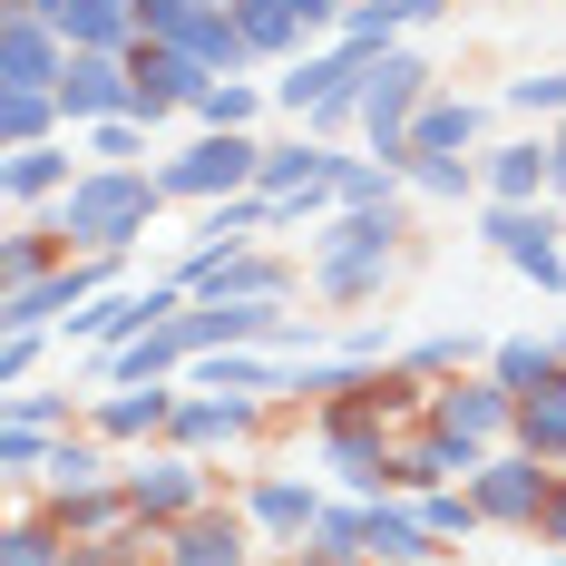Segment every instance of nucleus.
Instances as JSON below:
<instances>
[{"label": "nucleus", "instance_id": "obj_26", "mask_svg": "<svg viewBox=\"0 0 566 566\" xmlns=\"http://www.w3.org/2000/svg\"><path fill=\"white\" fill-rule=\"evenodd\" d=\"M293 381V361L283 352H206L196 361V391H244V400H264V391H283Z\"/></svg>", "mask_w": 566, "mask_h": 566}, {"label": "nucleus", "instance_id": "obj_4", "mask_svg": "<svg viewBox=\"0 0 566 566\" xmlns=\"http://www.w3.org/2000/svg\"><path fill=\"white\" fill-rule=\"evenodd\" d=\"M157 176H167V206H226L264 186V147L254 127H196V147H176Z\"/></svg>", "mask_w": 566, "mask_h": 566}, {"label": "nucleus", "instance_id": "obj_43", "mask_svg": "<svg viewBox=\"0 0 566 566\" xmlns=\"http://www.w3.org/2000/svg\"><path fill=\"white\" fill-rule=\"evenodd\" d=\"M509 108H527V117L557 127V117H566V69H547V78H509Z\"/></svg>", "mask_w": 566, "mask_h": 566}, {"label": "nucleus", "instance_id": "obj_39", "mask_svg": "<svg viewBox=\"0 0 566 566\" xmlns=\"http://www.w3.org/2000/svg\"><path fill=\"white\" fill-rule=\"evenodd\" d=\"M420 517H430V537H469V527H489V509H479L469 489H420Z\"/></svg>", "mask_w": 566, "mask_h": 566}, {"label": "nucleus", "instance_id": "obj_31", "mask_svg": "<svg viewBox=\"0 0 566 566\" xmlns=\"http://www.w3.org/2000/svg\"><path fill=\"white\" fill-rule=\"evenodd\" d=\"M489 371H499L509 391H547V381L566 371V361H557V333H509L499 352H489Z\"/></svg>", "mask_w": 566, "mask_h": 566}, {"label": "nucleus", "instance_id": "obj_37", "mask_svg": "<svg viewBox=\"0 0 566 566\" xmlns=\"http://www.w3.org/2000/svg\"><path fill=\"white\" fill-rule=\"evenodd\" d=\"M264 98H274V88H254V78H216L186 117H196V127H254V117H264Z\"/></svg>", "mask_w": 566, "mask_h": 566}, {"label": "nucleus", "instance_id": "obj_40", "mask_svg": "<svg viewBox=\"0 0 566 566\" xmlns=\"http://www.w3.org/2000/svg\"><path fill=\"white\" fill-rule=\"evenodd\" d=\"M10 420H30V430H78L88 410H78L69 391H30V381H20V391H10Z\"/></svg>", "mask_w": 566, "mask_h": 566}, {"label": "nucleus", "instance_id": "obj_14", "mask_svg": "<svg viewBox=\"0 0 566 566\" xmlns=\"http://www.w3.org/2000/svg\"><path fill=\"white\" fill-rule=\"evenodd\" d=\"M69 69V30L40 10H0V88H59Z\"/></svg>", "mask_w": 566, "mask_h": 566}, {"label": "nucleus", "instance_id": "obj_41", "mask_svg": "<svg viewBox=\"0 0 566 566\" xmlns=\"http://www.w3.org/2000/svg\"><path fill=\"white\" fill-rule=\"evenodd\" d=\"M40 371V323H0V391H20Z\"/></svg>", "mask_w": 566, "mask_h": 566}, {"label": "nucleus", "instance_id": "obj_38", "mask_svg": "<svg viewBox=\"0 0 566 566\" xmlns=\"http://www.w3.org/2000/svg\"><path fill=\"white\" fill-rule=\"evenodd\" d=\"M50 450H59V430H30V420H0V469H10V479H40V469H50Z\"/></svg>", "mask_w": 566, "mask_h": 566}, {"label": "nucleus", "instance_id": "obj_34", "mask_svg": "<svg viewBox=\"0 0 566 566\" xmlns=\"http://www.w3.org/2000/svg\"><path fill=\"white\" fill-rule=\"evenodd\" d=\"M400 186H410V176L381 167L371 147H361V157H342V176H333V196H342V206H381V216H400Z\"/></svg>", "mask_w": 566, "mask_h": 566}, {"label": "nucleus", "instance_id": "obj_19", "mask_svg": "<svg viewBox=\"0 0 566 566\" xmlns=\"http://www.w3.org/2000/svg\"><path fill=\"white\" fill-rule=\"evenodd\" d=\"M244 517H254V537L303 547V537L323 527V489H313V479H254V489H244Z\"/></svg>", "mask_w": 566, "mask_h": 566}, {"label": "nucleus", "instance_id": "obj_42", "mask_svg": "<svg viewBox=\"0 0 566 566\" xmlns=\"http://www.w3.org/2000/svg\"><path fill=\"white\" fill-rule=\"evenodd\" d=\"M361 69H371V59H361ZM361 69H352V78H342L333 98H323V108L303 117V127H313V137H342V127H361Z\"/></svg>", "mask_w": 566, "mask_h": 566}, {"label": "nucleus", "instance_id": "obj_9", "mask_svg": "<svg viewBox=\"0 0 566 566\" xmlns=\"http://www.w3.org/2000/svg\"><path fill=\"white\" fill-rule=\"evenodd\" d=\"M430 420L440 430H459V440H479V450H509L517 440V391L499 381V371H459V381H430Z\"/></svg>", "mask_w": 566, "mask_h": 566}, {"label": "nucleus", "instance_id": "obj_20", "mask_svg": "<svg viewBox=\"0 0 566 566\" xmlns=\"http://www.w3.org/2000/svg\"><path fill=\"white\" fill-rule=\"evenodd\" d=\"M361 557L371 566H430L440 537H430V517L400 509V499H361Z\"/></svg>", "mask_w": 566, "mask_h": 566}, {"label": "nucleus", "instance_id": "obj_46", "mask_svg": "<svg viewBox=\"0 0 566 566\" xmlns=\"http://www.w3.org/2000/svg\"><path fill=\"white\" fill-rule=\"evenodd\" d=\"M274 566H371V557H342V547H283Z\"/></svg>", "mask_w": 566, "mask_h": 566}, {"label": "nucleus", "instance_id": "obj_36", "mask_svg": "<svg viewBox=\"0 0 566 566\" xmlns=\"http://www.w3.org/2000/svg\"><path fill=\"white\" fill-rule=\"evenodd\" d=\"M410 186H420L430 206H469V196H489V186H479V157H410Z\"/></svg>", "mask_w": 566, "mask_h": 566}, {"label": "nucleus", "instance_id": "obj_17", "mask_svg": "<svg viewBox=\"0 0 566 566\" xmlns=\"http://www.w3.org/2000/svg\"><path fill=\"white\" fill-rule=\"evenodd\" d=\"M127 69H137V117H147V127H157V117H176V108H196V98L216 88V78H206L186 50H167V40H137V50H127Z\"/></svg>", "mask_w": 566, "mask_h": 566}, {"label": "nucleus", "instance_id": "obj_12", "mask_svg": "<svg viewBox=\"0 0 566 566\" xmlns=\"http://www.w3.org/2000/svg\"><path fill=\"white\" fill-rule=\"evenodd\" d=\"M78 127L69 137H50V147H0V196H10V216H40V206H59L69 186H78Z\"/></svg>", "mask_w": 566, "mask_h": 566}, {"label": "nucleus", "instance_id": "obj_23", "mask_svg": "<svg viewBox=\"0 0 566 566\" xmlns=\"http://www.w3.org/2000/svg\"><path fill=\"white\" fill-rule=\"evenodd\" d=\"M352 69H361V50H342V40H323V50H303V59H283V78H274V108L293 117V127H303V117L323 108V98H333V88L352 78Z\"/></svg>", "mask_w": 566, "mask_h": 566}, {"label": "nucleus", "instance_id": "obj_2", "mask_svg": "<svg viewBox=\"0 0 566 566\" xmlns=\"http://www.w3.org/2000/svg\"><path fill=\"white\" fill-rule=\"evenodd\" d=\"M303 264H313V293L352 313V303H371L400 274V216H381V206H333L323 226L303 234Z\"/></svg>", "mask_w": 566, "mask_h": 566}, {"label": "nucleus", "instance_id": "obj_30", "mask_svg": "<svg viewBox=\"0 0 566 566\" xmlns=\"http://www.w3.org/2000/svg\"><path fill=\"white\" fill-rule=\"evenodd\" d=\"M517 450H537V459L566 469V371L547 391H517Z\"/></svg>", "mask_w": 566, "mask_h": 566}, {"label": "nucleus", "instance_id": "obj_25", "mask_svg": "<svg viewBox=\"0 0 566 566\" xmlns=\"http://www.w3.org/2000/svg\"><path fill=\"white\" fill-rule=\"evenodd\" d=\"M479 127H489L479 98H430L410 117V157H479Z\"/></svg>", "mask_w": 566, "mask_h": 566}, {"label": "nucleus", "instance_id": "obj_10", "mask_svg": "<svg viewBox=\"0 0 566 566\" xmlns=\"http://www.w3.org/2000/svg\"><path fill=\"white\" fill-rule=\"evenodd\" d=\"M176 333H186L196 361H206V352H283L293 313H283V303H186Z\"/></svg>", "mask_w": 566, "mask_h": 566}, {"label": "nucleus", "instance_id": "obj_5", "mask_svg": "<svg viewBox=\"0 0 566 566\" xmlns=\"http://www.w3.org/2000/svg\"><path fill=\"white\" fill-rule=\"evenodd\" d=\"M557 459H537V450H489V469H479V479H469V499H479V509H489V527H527V537H537V517H547V499H557Z\"/></svg>", "mask_w": 566, "mask_h": 566}, {"label": "nucleus", "instance_id": "obj_13", "mask_svg": "<svg viewBox=\"0 0 566 566\" xmlns=\"http://www.w3.org/2000/svg\"><path fill=\"white\" fill-rule=\"evenodd\" d=\"M176 381H117V391H98L88 400V430L108 440V450H127V440H167L176 430Z\"/></svg>", "mask_w": 566, "mask_h": 566}, {"label": "nucleus", "instance_id": "obj_11", "mask_svg": "<svg viewBox=\"0 0 566 566\" xmlns=\"http://www.w3.org/2000/svg\"><path fill=\"white\" fill-rule=\"evenodd\" d=\"M59 108H69V127L137 117V69H127V50H69V69H59Z\"/></svg>", "mask_w": 566, "mask_h": 566}, {"label": "nucleus", "instance_id": "obj_15", "mask_svg": "<svg viewBox=\"0 0 566 566\" xmlns=\"http://www.w3.org/2000/svg\"><path fill=\"white\" fill-rule=\"evenodd\" d=\"M254 420H264V400H244V391H186V400H176L167 450L216 459V450H234V440H254Z\"/></svg>", "mask_w": 566, "mask_h": 566}, {"label": "nucleus", "instance_id": "obj_1", "mask_svg": "<svg viewBox=\"0 0 566 566\" xmlns=\"http://www.w3.org/2000/svg\"><path fill=\"white\" fill-rule=\"evenodd\" d=\"M157 206H167V176L157 167H78V186L50 206V226L69 254H127L137 234L157 226Z\"/></svg>", "mask_w": 566, "mask_h": 566}, {"label": "nucleus", "instance_id": "obj_45", "mask_svg": "<svg viewBox=\"0 0 566 566\" xmlns=\"http://www.w3.org/2000/svg\"><path fill=\"white\" fill-rule=\"evenodd\" d=\"M547 196H557V206H566V117H557V127H547Z\"/></svg>", "mask_w": 566, "mask_h": 566}, {"label": "nucleus", "instance_id": "obj_21", "mask_svg": "<svg viewBox=\"0 0 566 566\" xmlns=\"http://www.w3.org/2000/svg\"><path fill=\"white\" fill-rule=\"evenodd\" d=\"M479 186H489V206H547V127L509 137V147H479Z\"/></svg>", "mask_w": 566, "mask_h": 566}, {"label": "nucleus", "instance_id": "obj_33", "mask_svg": "<svg viewBox=\"0 0 566 566\" xmlns=\"http://www.w3.org/2000/svg\"><path fill=\"white\" fill-rule=\"evenodd\" d=\"M489 352H499V342H479V333H420L400 361H410L420 381H459V371H469V361H489Z\"/></svg>", "mask_w": 566, "mask_h": 566}, {"label": "nucleus", "instance_id": "obj_44", "mask_svg": "<svg viewBox=\"0 0 566 566\" xmlns=\"http://www.w3.org/2000/svg\"><path fill=\"white\" fill-rule=\"evenodd\" d=\"M303 547H342V557H361V499H352V509H323V527H313Z\"/></svg>", "mask_w": 566, "mask_h": 566}, {"label": "nucleus", "instance_id": "obj_24", "mask_svg": "<svg viewBox=\"0 0 566 566\" xmlns=\"http://www.w3.org/2000/svg\"><path fill=\"white\" fill-rule=\"evenodd\" d=\"M50 517L88 547V537H127V527H147L137 517V499H127V479H98V489H69V499H50Z\"/></svg>", "mask_w": 566, "mask_h": 566}, {"label": "nucleus", "instance_id": "obj_8", "mask_svg": "<svg viewBox=\"0 0 566 566\" xmlns=\"http://www.w3.org/2000/svg\"><path fill=\"white\" fill-rule=\"evenodd\" d=\"M216 459H196V450H157V459H137V469H117L127 479V499H137V517L167 537L176 517H196L206 499H216V479H206Z\"/></svg>", "mask_w": 566, "mask_h": 566}, {"label": "nucleus", "instance_id": "obj_28", "mask_svg": "<svg viewBox=\"0 0 566 566\" xmlns=\"http://www.w3.org/2000/svg\"><path fill=\"white\" fill-rule=\"evenodd\" d=\"M98 479H117L108 469V440L78 420V430H59V450H50V469H40V489L50 499H69V489H98Z\"/></svg>", "mask_w": 566, "mask_h": 566}, {"label": "nucleus", "instance_id": "obj_16", "mask_svg": "<svg viewBox=\"0 0 566 566\" xmlns=\"http://www.w3.org/2000/svg\"><path fill=\"white\" fill-rule=\"evenodd\" d=\"M167 566H254V517L206 499L196 517H176V527H167Z\"/></svg>", "mask_w": 566, "mask_h": 566}, {"label": "nucleus", "instance_id": "obj_7", "mask_svg": "<svg viewBox=\"0 0 566 566\" xmlns=\"http://www.w3.org/2000/svg\"><path fill=\"white\" fill-rule=\"evenodd\" d=\"M479 234H489V244H499L517 274L537 283V293H566V254H557L566 216H557V196H547V206H489V216H479Z\"/></svg>", "mask_w": 566, "mask_h": 566}, {"label": "nucleus", "instance_id": "obj_32", "mask_svg": "<svg viewBox=\"0 0 566 566\" xmlns=\"http://www.w3.org/2000/svg\"><path fill=\"white\" fill-rule=\"evenodd\" d=\"M69 547H78V537H69L50 509H20L10 537H0V566H69Z\"/></svg>", "mask_w": 566, "mask_h": 566}, {"label": "nucleus", "instance_id": "obj_27", "mask_svg": "<svg viewBox=\"0 0 566 566\" xmlns=\"http://www.w3.org/2000/svg\"><path fill=\"white\" fill-rule=\"evenodd\" d=\"M50 137H69L59 88H0V147H50Z\"/></svg>", "mask_w": 566, "mask_h": 566}, {"label": "nucleus", "instance_id": "obj_29", "mask_svg": "<svg viewBox=\"0 0 566 566\" xmlns=\"http://www.w3.org/2000/svg\"><path fill=\"white\" fill-rule=\"evenodd\" d=\"M69 264V244H59V226H40V216H20L10 226V244H0V293H20V283H40Z\"/></svg>", "mask_w": 566, "mask_h": 566}, {"label": "nucleus", "instance_id": "obj_3", "mask_svg": "<svg viewBox=\"0 0 566 566\" xmlns=\"http://www.w3.org/2000/svg\"><path fill=\"white\" fill-rule=\"evenodd\" d=\"M430 98L440 88H430V59L420 50H371V69H361V147L410 176V117L430 108Z\"/></svg>", "mask_w": 566, "mask_h": 566}, {"label": "nucleus", "instance_id": "obj_22", "mask_svg": "<svg viewBox=\"0 0 566 566\" xmlns=\"http://www.w3.org/2000/svg\"><path fill=\"white\" fill-rule=\"evenodd\" d=\"M333 176H342V147L333 137H283V147H264V196H333ZM342 206V196H333Z\"/></svg>", "mask_w": 566, "mask_h": 566}, {"label": "nucleus", "instance_id": "obj_18", "mask_svg": "<svg viewBox=\"0 0 566 566\" xmlns=\"http://www.w3.org/2000/svg\"><path fill=\"white\" fill-rule=\"evenodd\" d=\"M479 469H489V450L459 440V430H440V420H420V430L400 440V489H469Z\"/></svg>", "mask_w": 566, "mask_h": 566}, {"label": "nucleus", "instance_id": "obj_35", "mask_svg": "<svg viewBox=\"0 0 566 566\" xmlns=\"http://www.w3.org/2000/svg\"><path fill=\"white\" fill-rule=\"evenodd\" d=\"M147 137H157L147 117H98V127H78V157H88V167H137Z\"/></svg>", "mask_w": 566, "mask_h": 566}, {"label": "nucleus", "instance_id": "obj_48", "mask_svg": "<svg viewBox=\"0 0 566 566\" xmlns=\"http://www.w3.org/2000/svg\"><path fill=\"white\" fill-rule=\"evenodd\" d=\"M557 361H566V333H557Z\"/></svg>", "mask_w": 566, "mask_h": 566}, {"label": "nucleus", "instance_id": "obj_47", "mask_svg": "<svg viewBox=\"0 0 566 566\" xmlns=\"http://www.w3.org/2000/svg\"><path fill=\"white\" fill-rule=\"evenodd\" d=\"M537 537H547V547H566V479H557V499H547V517H537Z\"/></svg>", "mask_w": 566, "mask_h": 566}, {"label": "nucleus", "instance_id": "obj_6", "mask_svg": "<svg viewBox=\"0 0 566 566\" xmlns=\"http://www.w3.org/2000/svg\"><path fill=\"white\" fill-rule=\"evenodd\" d=\"M176 283L196 303H293V264L264 254V244H234V254H186Z\"/></svg>", "mask_w": 566, "mask_h": 566}]
</instances>
